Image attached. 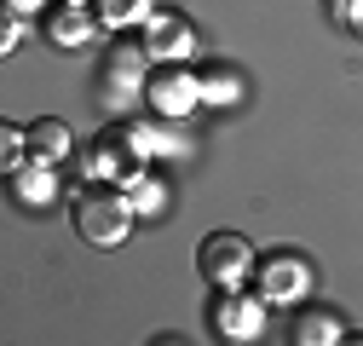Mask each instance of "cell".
<instances>
[{
  "label": "cell",
  "instance_id": "cell-1",
  "mask_svg": "<svg viewBox=\"0 0 363 346\" xmlns=\"http://www.w3.org/2000/svg\"><path fill=\"white\" fill-rule=\"evenodd\" d=\"M69 220H75L81 242H93V248H121V242H127V231H133V220H139V208H133L127 185L116 191V185L93 179V185H81V191H75Z\"/></svg>",
  "mask_w": 363,
  "mask_h": 346
},
{
  "label": "cell",
  "instance_id": "cell-2",
  "mask_svg": "<svg viewBox=\"0 0 363 346\" xmlns=\"http://www.w3.org/2000/svg\"><path fill=\"white\" fill-rule=\"evenodd\" d=\"M145 86H150V52H145V40H121V47H110L93 69V93L104 110H127V104H139L145 99Z\"/></svg>",
  "mask_w": 363,
  "mask_h": 346
},
{
  "label": "cell",
  "instance_id": "cell-3",
  "mask_svg": "<svg viewBox=\"0 0 363 346\" xmlns=\"http://www.w3.org/2000/svg\"><path fill=\"white\" fill-rule=\"evenodd\" d=\"M254 248L237 237V231H213V237H202V248H196V272L213 283V289H242L248 277H254Z\"/></svg>",
  "mask_w": 363,
  "mask_h": 346
},
{
  "label": "cell",
  "instance_id": "cell-4",
  "mask_svg": "<svg viewBox=\"0 0 363 346\" xmlns=\"http://www.w3.org/2000/svg\"><path fill=\"white\" fill-rule=\"evenodd\" d=\"M145 104H150L156 116H167V121L191 116V110L202 104V75H196V69H185V64H162V69H150Z\"/></svg>",
  "mask_w": 363,
  "mask_h": 346
},
{
  "label": "cell",
  "instance_id": "cell-5",
  "mask_svg": "<svg viewBox=\"0 0 363 346\" xmlns=\"http://www.w3.org/2000/svg\"><path fill=\"white\" fill-rule=\"evenodd\" d=\"M254 277H259V300L265 306H289V300H300L311 289L306 260H294V254H265L254 266Z\"/></svg>",
  "mask_w": 363,
  "mask_h": 346
},
{
  "label": "cell",
  "instance_id": "cell-6",
  "mask_svg": "<svg viewBox=\"0 0 363 346\" xmlns=\"http://www.w3.org/2000/svg\"><path fill=\"white\" fill-rule=\"evenodd\" d=\"M213 329L225 340H259L265 329V300L259 294H242V289H225L213 300Z\"/></svg>",
  "mask_w": 363,
  "mask_h": 346
},
{
  "label": "cell",
  "instance_id": "cell-7",
  "mask_svg": "<svg viewBox=\"0 0 363 346\" xmlns=\"http://www.w3.org/2000/svg\"><path fill=\"white\" fill-rule=\"evenodd\" d=\"M139 40H145L150 64H185V58L196 52V29H191L185 18H173V12H156Z\"/></svg>",
  "mask_w": 363,
  "mask_h": 346
},
{
  "label": "cell",
  "instance_id": "cell-8",
  "mask_svg": "<svg viewBox=\"0 0 363 346\" xmlns=\"http://www.w3.org/2000/svg\"><path fill=\"white\" fill-rule=\"evenodd\" d=\"M12 196H18V208H47L52 196H58V179H52V162H23L18 173H12Z\"/></svg>",
  "mask_w": 363,
  "mask_h": 346
},
{
  "label": "cell",
  "instance_id": "cell-9",
  "mask_svg": "<svg viewBox=\"0 0 363 346\" xmlns=\"http://www.w3.org/2000/svg\"><path fill=\"white\" fill-rule=\"evenodd\" d=\"M93 18H86L81 6H69V0H58V12H47V35L58 40V47H86L93 40Z\"/></svg>",
  "mask_w": 363,
  "mask_h": 346
},
{
  "label": "cell",
  "instance_id": "cell-10",
  "mask_svg": "<svg viewBox=\"0 0 363 346\" xmlns=\"http://www.w3.org/2000/svg\"><path fill=\"white\" fill-rule=\"evenodd\" d=\"M75 145H69V127L64 121H35L29 127V156L35 162H64Z\"/></svg>",
  "mask_w": 363,
  "mask_h": 346
},
{
  "label": "cell",
  "instance_id": "cell-11",
  "mask_svg": "<svg viewBox=\"0 0 363 346\" xmlns=\"http://www.w3.org/2000/svg\"><path fill=\"white\" fill-rule=\"evenodd\" d=\"M346 329H340V318L335 312H300L294 318V340L300 346H335Z\"/></svg>",
  "mask_w": 363,
  "mask_h": 346
},
{
  "label": "cell",
  "instance_id": "cell-12",
  "mask_svg": "<svg viewBox=\"0 0 363 346\" xmlns=\"http://www.w3.org/2000/svg\"><path fill=\"white\" fill-rule=\"evenodd\" d=\"M99 18L110 29H145L156 12H150V0H99Z\"/></svg>",
  "mask_w": 363,
  "mask_h": 346
},
{
  "label": "cell",
  "instance_id": "cell-13",
  "mask_svg": "<svg viewBox=\"0 0 363 346\" xmlns=\"http://www.w3.org/2000/svg\"><path fill=\"white\" fill-rule=\"evenodd\" d=\"M231 99H242V81L231 69H208L202 75V104H231Z\"/></svg>",
  "mask_w": 363,
  "mask_h": 346
},
{
  "label": "cell",
  "instance_id": "cell-14",
  "mask_svg": "<svg viewBox=\"0 0 363 346\" xmlns=\"http://www.w3.org/2000/svg\"><path fill=\"white\" fill-rule=\"evenodd\" d=\"M23 156H29V127H0V167L18 173Z\"/></svg>",
  "mask_w": 363,
  "mask_h": 346
},
{
  "label": "cell",
  "instance_id": "cell-15",
  "mask_svg": "<svg viewBox=\"0 0 363 346\" xmlns=\"http://www.w3.org/2000/svg\"><path fill=\"white\" fill-rule=\"evenodd\" d=\"M127 196H133L139 213H162V208H167V191H162L156 179H127Z\"/></svg>",
  "mask_w": 363,
  "mask_h": 346
},
{
  "label": "cell",
  "instance_id": "cell-16",
  "mask_svg": "<svg viewBox=\"0 0 363 346\" xmlns=\"http://www.w3.org/2000/svg\"><path fill=\"white\" fill-rule=\"evenodd\" d=\"M121 139H127V145H139V156H167V150H173V145L156 133V127H127Z\"/></svg>",
  "mask_w": 363,
  "mask_h": 346
},
{
  "label": "cell",
  "instance_id": "cell-17",
  "mask_svg": "<svg viewBox=\"0 0 363 346\" xmlns=\"http://www.w3.org/2000/svg\"><path fill=\"white\" fill-rule=\"evenodd\" d=\"M18 35H23V12L0 18V52H18Z\"/></svg>",
  "mask_w": 363,
  "mask_h": 346
},
{
  "label": "cell",
  "instance_id": "cell-18",
  "mask_svg": "<svg viewBox=\"0 0 363 346\" xmlns=\"http://www.w3.org/2000/svg\"><path fill=\"white\" fill-rule=\"evenodd\" d=\"M335 18H340V23H346V29L357 35V40H363V0H346V6H340Z\"/></svg>",
  "mask_w": 363,
  "mask_h": 346
},
{
  "label": "cell",
  "instance_id": "cell-19",
  "mask_svg": "<svg viewBox=\"0 0 363 346\" xmlns=\"http://www.w3.org/2000/svg\"><path fill=\"white\" fill-rule=\"evenodd\" d=\"M0 6H6V12H40L47 0H0Z\"/></svg>",
  "mask_w": 363,
  "mask_h": 346
},
{
  "label": "cell",
  "instance_id": "cell-20",
  "mask_svg": "<svg viewBox=\"0 0 363 346\" xmlns=\"http://www.w3.org/2000/svg\"><path fill=\"white\" fill-rule=\"evenodd\" d=\"M69 6H86V0H69Z\"/></svg>",
  "mask_w": 363,
  "mask_h": 346
}]
</instances>
